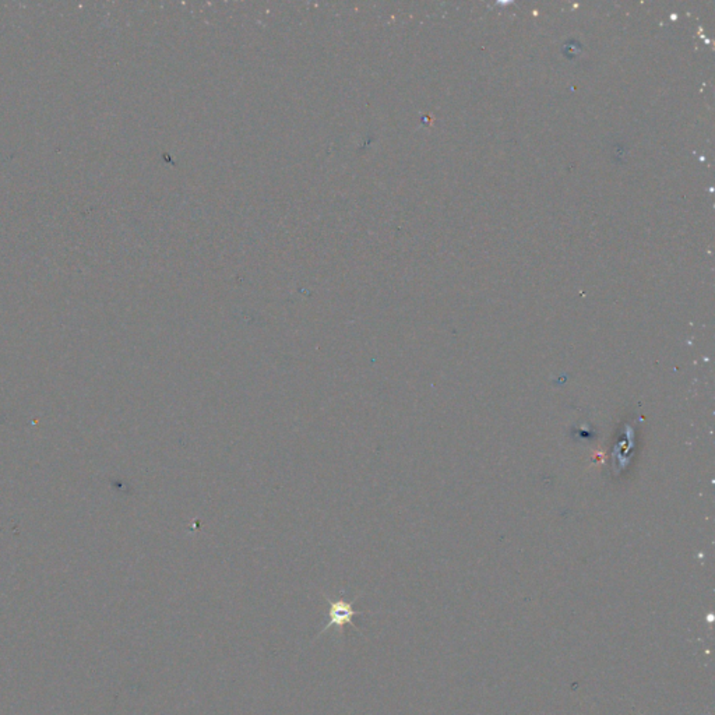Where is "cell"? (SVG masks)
I'll use <instances>...</instances> for the list:
<instances>
[{"mask_svg": "<svg viewBox=\"0 0 715 715\" xmlns=\"http://www.w3.org/2000/svg\"><path fill=\"white\" fill-rule=\"evenodd\" d=\"M323 597H324L326 604H327L326 622L323 625V629L319 630V633L315 636L313 641L318 640L320 636H323L324 633H327L331 629H334L340 634H344V629L347 626H352L355 630L359 632L358 626L354 623V618L366 614L365 611H355L354 609V602L358 600L359 595L355 597L352 601H345L343 595L340 598H336V600L329 597V595H326V594H323Z\"/></svg>", "mask_w": 715, "mask_h": 715, "instance_id": "6da1fadb", "label": "cell"}]
</instances>
